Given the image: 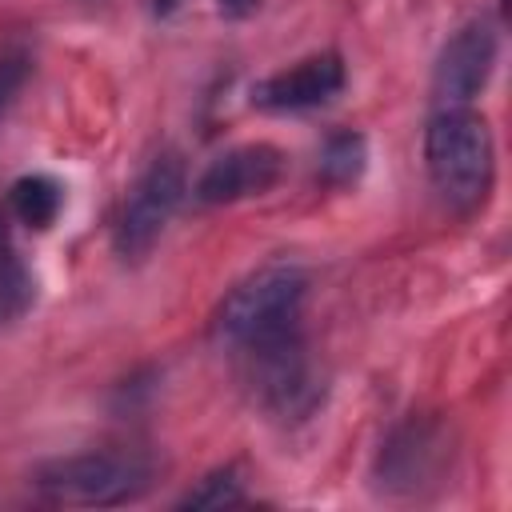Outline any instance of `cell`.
Returning a JSON list of instances; mask_svg holds the SVG:
<instances>
[{"mask_svg": "<svg viewBox=\"0 0 512 512\" xmlns=\"http://www.w3.org/2000/svg\"><path fill=\"white\" fill-rule=\"evenodd\" d=\"M308 300V272L292 260H276L244 276L216 312V336L232 352L248 356L300 332Z\"/></svg>", "mask_w": 512, "mask_h": 512, "instance_id": "6da1fadb", "label": "cell"}, {"mask_svg": "<svg viewBox=\"0 0 512 512\" xmlns=\"http://www.w3.org/2000/svg\"><path fill=\"white\" fill-rule=\"evenodd\" d=\"M424 168L444 204L460 212L484 204L496 176V148L488 120L468 104L432 112L424 128Z\"/></svg>", "mask_w": 512, "mask_h": 512, "instance_id": "7a4b0ae2", "label": "cell"}, {"mask_svg": "<svg viewBox=\"0 0 512 512\" xmlns=\"http://www.w3.org/2000/svg\"><path fill=\"white\" fill-rule=\"evenodd\" d=\"M152 484V468L132 452H76L36 468L32 488L44 504L112 508L136 500Z\"/></svg>", "mask_w": 512, "mask_h": 512, "instance_id": "3957f363", "label": "cell"}, {"mask_svg": "<svg viewBox=\"0 0 512 512\" xmlns=\"http://www.w3.org/2000/svg\"><path fill=\"white\" fill-rule=\"evenodd\" d=\"M184 192H188V176H184L180 156L176 152L156 156L136 176V184L128 188V196L120 204V216H116V228H112L116 252L124 260H144L152 252V244L164 236L168 220L176 216Z\"/></svg>", "mask_w": 512, "mask_h": 512, "instance_id": "277c9868", "label": "cell"}, {"mask_svg": "<svg viewBox=\"0 0 512 512\" xmlns=\"http://www.w3.org/2000/svg\"><path fill=\"white\" fill-rule=\"evenodd\" d=\"M496 56H500V36L488 20H468L460 32H452L432 68V92L440 108L468 104L472 96H480V88L496 68Z\"/></svg>", "mask_w": 512, "mask_h": 512, "instance_id": "5b68a950", "label": "cell"}, {"mask_svg": "<svg viewBox=\"0 0 512 512\" xmlns=\"http://www.w3.org/2000/svg\"><path fill=\"white\" fill-rule=\"evenodd\" d=\"M284 176V152L272 144H236L208 160V168L196 180L200 204H236L248 196H264Z\"/></svg>", "mask_w": 512, "mask_h": 512, "instance_id": "8992f818", "label": "cell"}, {"mask_svg": "<svg viewBox=\"0 0 512 512\" xmlns=\"http://www.w3.org/2000/svg\"><path fill=\"white\" fill-rule=\"evenodd\" d=\"M348 72L336 52H316L252 84V108L260 112H304L328 104L344 88Z\"/></svg>", "mask_w": 512, "mask_h": 512, "instance_id": "52a82bcc", "label": "cell"}, {"mask_svg": "<svg viewBox=\"0 0 512 512\" xmlns=\"http://www.w3.org/2000/svg\"><path fill=\"white\" fill-rule=\"evenodd\" d=\"M440 436H436V428L432 424H424V420H408L404 428H396L392 432V440L380 448V464H376V472H380V484L384 488H416V484H424L432 472H436V464H440Z\"/></svg>", "mask_w": 512, "mask_h": 512, "instance_id": "ba28073f", "label": "cell"}, {"mask_svg": "<svg viewBox=\"0 0 512 512\" xmlns=\"http://www.w3.org/2000/svg\"><path fill=\"white\" fill-rule=\"evenodd\" d=\"M8 204H12V212H16L28 228L44 232V228L56 224V216H60V208H64V184L52 180L48 172H28V176H20V180L8 188Z\"/></svg>", "mask_w": 512, "mask_h": 512, "instance_id": "9c48e42d", "label": "cell"}, {"mask_svg": "<svg viewBox=\"0 0 512 512\" xmlns=\"http://www.w3.org/2000/svg\"><path fill=\"white\" fill-rule=\"evenodd\" d=\"M364 160H368V144L360 132H352V128L332 132L320 152V176H324V184H336V188L356 184L364 172Z\"/></svg>", "mask_w": 512, "mask_h": 512, "instance_id": "30bf717a", "label": "cell"}, {"mask_svg": "<svg viewBox=\"0 0 512 512\" xmlns=\"http://www.w3.org/2000/svg\"><path fill=\"white\" fill-rule=\"evenodd\" d=\"M228 504H244V480L232 464L208 472L196 488L180 496V508H228Z\"/></svg>", "mask_w": 512, "mask_h": 512, "instance_id": "8fae6325", "label": "cell"}, {"mask_svg": "<svg viewBox=\"0 0 512 512\" xmlns=\"http://www.w3.org/2000/svg\"><path fill=\"white\" fill-rule=\"evenodd\" d=\"M28 304H32V276L20 264V256L8 252V256H0V324L24 316Z\"/></svg>", "mask_w": 512, "mask_h": 512, "instance_id": "7c38bea8", "label": "cell"}, {"mask_svg": "<svg viewBox=\"0 0 512 512\" xmlns=\"http://www.w3.org/2000/svg\"><path fill=\"white\" fill-rule=\"evenodd\" d=\"M32 72V52L24 40H0V116L8 112V104L16 100V92L24 88Z\"/></svg>", "mask_w": 512, "mask_h": 512, "instance_id": "4fadbf2b", "label": "cell"}, {"mask_svg": "<svg viewBox=\"0 0 512 512\" xmlns=\"http://www.w3.org/2000/svg\"><path fill=\"white\" fill-rule=\"evenodd\" d=\"M256 4H260V0H216V8H220L224 16H232V20L252 16V12H256Z\"/></svg>", "mask_w": 512, "mask_h": 512, "instance_id": "5bb4252c", "label": "cell"}, {"mask_svg": "<svg viewBox=\"0 0 512 512\" xmlns=\"http://www.w3.org/2000/svg\"><path fill=\"white\" fill-rule=\"evenodd\" d=\"M12 252V244H8V224H4V216H0V256H8Z\"/></svg>", "mask_w": 512, "mask_h": 512, "instance_id": "9a60e30c", "label": "cell"}, {"mask_svg": "<svg viewBox=\"0 0 512 512\" xmlns=\"http://www.w3.org/2000/svg\"><path fill=\"white\" fill-rule=\"evenodd\" d=\"M180 0H156V12H172Z\"/></svg>", "mask_w": 512, "mask_h": 512, "instance_id": "2e32d148", "label": "cell"}]
</instances>
